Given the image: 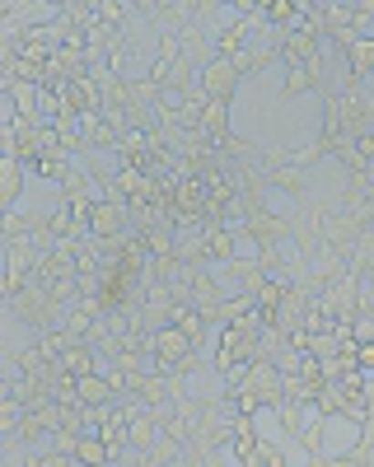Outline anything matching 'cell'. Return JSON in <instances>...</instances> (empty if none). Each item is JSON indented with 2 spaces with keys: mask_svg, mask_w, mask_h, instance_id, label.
<instances>
[{
  "mask_svg": "<svg viewBox=\"0 0 374 467\" xmlns=\"http://www.w3.org/2000/svg\"><path fill=\"white\" fill-rule=\"evenodd\" d=\"M202 94L206 99H220V103H234V89L244 85V70L234 66V61H224V57H215V61H206V70H202Z\"/></svg>",
  "mask_w": 374,
  "mask_h": 467,
  "instance_id": "cell-1",
  "label": "cell"
},
{
  "mask_svg": "<svg viewBox=\"0 0 374 467\" xmlns=\"http://www.w3.org/2000/svg\"><path fill=\"white\" fill-rule=\"evenodd\" d=\"M239 388H248V393H253V398H257L262 407L272 411V407H276V402L286 398V374H281V369H276L272 360H257V365H253V374H248V379H244Z\"/></svg>",
  "mask_w": 374,
  "mask_h": 467,
  "instance_id": "cell-2",
  "label": "cell"
},
{
  "mask_svg": "<svg viewBox=\"0 0 374 467\" xmlns=\"http://www.w3.org/2000/svg\"><path fill=\"white\" fill-rule=\"evenodd\" d=\"M160 435H164L160 416H150V411H140V407H136V416L127 420V444H131V449H140V453H150V449L160 444Z\"/></svg>",
  "mask_w": 374,
  "mask_h": 467,
  "instance_id": "cell-3",
  "label": "cell"
},
{
  "mask_svg": "<svg viewBox=\"0 0 374 467\" xmlns=\"http://www.w3.org/2000/svg\"><path fill=\"white\" fill-rule=\"evenodd\" d=\"M257 449H262L257 420H239V431H234V440H230V453H234L244 467H253V462H257Z\"/></svg>",
  "mask_w": 374,
  "mask_h": 467,
  "instance_id": "cell-4",
  "label": "cell"
},
{
  "mask_svg": "<svg viewBox=\"0 0 374 467\" xmlns=\"http://www.w3.org/2000/svg\"><path fill=\"white\" fill-rule=\"evenodd\" d=\"M70 169H75V154H66V150H47V154H43V160H37L28 173H37V178H47V182H57V187H61V182L70 178Z\"/></svg>",
  "mask_w": 374,
  "mask_h": 467,
  "instance_id": "cell-5",
  "label": "cell"
},
{
  "mask_svg": "<svg viewBox=\"0 0 374 467\" xmlns=\"http://www.w3.org/2000/svg\"><path fill=\"white\" fill-rule=\"evenodd\" d=\"M75 462L80 467H112V449L103 435H80L75 440Z\"/></svg>",
  "mask_w": 374,
  "mask_h": 467,
  "instance_id": "cell-6",
  "label": "cell"
},
{
  "mask_svg": "<svg viewBox=\"0 0 374 467\" xmlns=\"http://www.w3.org/2000/svg\"><path fill=\"white\" fill-rule=\"evenodd\" d=\"M0 202H5V211H19V192H24V164L15 160V154H5V164H0Z\"/></svg>",
  "mask_w": 374,
  "mask_h": 467,
  "instance_id": "cell-7",
  "label": "cell"
},
{
  "mask_svg": "<svg viewBox=\"0 0 374 467\" xmlns=\"http://www.w3.org/2000/svg\"><path fill=\"white\" fill-rule=\"evenodd\" d=\"M80 402H85V407H108V402H118V393H112V383H108L103 369L80 379Z\"/></svg>",
  "mask_w": 374,
  "mask_h": 467,
  "instance_id": "cell-8",
  "label": "cell"
},
{
  "mask_svg": "<svg viewBox=\"0 0 374 467\" xmlns=\"http://www.w3.org/2000/svg\"><path fill=\"white\" fill-rule=\"evenodd\" d=\"M286 94H290V99H299V94H323V99H327L323 80H318L309 66H290V70H286Z\"/></svg>",
  "mask_w": 374,
  "mask_h": 467,
  "instance_id": "cell-9",
  "label": "cell"
},
{
  "mask_svg": "<svg viewBox=\"0 0 374 467\" xmlns=\"http://www.w3.org/2000/svg\"><path fill=\"white\" fill-rule=\"evenodd\" d=\"M28 420V402L24 398H0V435H19Z\"/></svg>",
  "mask_w": 374,
  "mask_h": 467,
  "instance_id": "cell-10",
  "label": "cell"
}]
</instances>
